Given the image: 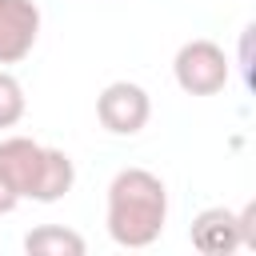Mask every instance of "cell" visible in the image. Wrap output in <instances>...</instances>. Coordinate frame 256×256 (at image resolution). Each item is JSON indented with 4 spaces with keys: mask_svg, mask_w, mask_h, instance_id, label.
<instances>
[{
    "mask_svg": "<svg viewBox=\"0 0 256 256\" xmlns=\"http://www.w3.org/2000/svg\"><path fill=\"white\" fill-rule=\"evenodd\" d=\"M236 220H240V244L256 248V204H244V212H236Z\"/></svg>",
    "mask_w": 256,
    "mask_h": 256,
    "instance_id": "cell-10",
    "label": "cell"
},
{
    "mask_svg": "<svg viewBox=\"0 0 256 256\" xmlns=\"http://www.w3.org/2000/svg\"><path fill=\"white\" fill-rule=\"evenodd\" d=\"M152 116V100L140 84L132 80H112L100 96H96V120L112 132V136H136Z\"/></svg>",
    "mask_w": 256,
    "mask_h": 256,
    "instance_id": "cell-3",
    "label": "cell"
},
{
    "mask_svg": "<svg viewBox=\"0 0 256 256\" xmlns=\"http://www.w3.org/2000/svg\"><path fill=\"white\" fill-rule=\"evenodd\" d=\"M40 36L36 0H0V64H20Z\"/></svg>",
    "mask_w": 256,
    "mask_h": 256,
    "instance_id": "cell-5",
    "label": "cell"
},
{
    "mask_svg": "<svg viewBox=\"0 0 256 256\" xmlns=\"http://www.w3.org/2000/svg\"><path fill=\"white\" fill-rule=\"evenodd\" d=\"M108 236L120 248H148L168 224V188L148 168H120L108 184Z\"/></svg>",
    "mask_w": 256,
    "mask_h": 256,
    "instance_id": "cell-1",
    "label": "cell"
},
{
    "mask_svg": "<svg viewBox=\"0 0 256 256\" xmlns=\"http://www.w3.org/2000/svg\"><path fill=\"white\" fill-rule=\"evenodd\" d=\"M76 184V164L68 152L48 148L44 152V172H40V188H36V204H56L60 196H68Z\"/></svg>",
    "mask_w": 256,
    "mask_h": 256,
    "instance_id": "cell-7",
    "label": "cell"
},
{
    "mask_svg": "<svg viewBox=\"0 0 256 256\" xmlns=\"http://www.w3.org/2000/svg\"><path fill=\"white\" fill-rule=\"evenodd\" d=\"M16 204H20V196H16V192H12V184L0 176V216H8Z\"/></svg>",
    "mask_w": 256,
    "mask_h": 256,
    "instance_id": "cell-11",
    "label": "cell"
},
{
    "mask_svg": "<svg viewBox=\"0 0 256 256\" xmlns=\"http://www.w3.org/2000/svg\"><path fill=\"white\" fill-rule=\"evenodd\" d=\"M188 240L204 256H228V252L244 248L240 244V220H236L232 208H204V212H196L192 228H188Z\"/></svg>",
    "mask_w": 256,
    "mask_h": 256,
    "instance_id": "cell-6",
    "label": "cell"
},
{
    "mask_svg": "<svg viewBox=\"0 0 256 256\" xmlns=\"http://www.w3.org/2000/svg\"><path fill=\"white\" fill-rule=\"evenodd\" d=\"M84 248H88L84 236L60 224H40L24 236V252L32 256H84Z\"/></svg>",
    "mask_w": 256,
    "mask_h": 256,
    "instance_id": "cell-8",
    "label": "cell"
},
{
    "mask_svg": "<svg viewBox=\"0 0 256 256\" xmlns=\"http://www.w3.org/2000/svg\"><path fill=\"white\" fill-rule=\"evenodd\" d=\"M172 76L188 96H216L232 76V60L212 40H188L172 60Z\"/></svg>",
    "mask_w": 256,
    "mask_h": 256,
    "instance_id": "cell-2",
    "label": "cell"
},
{
    "mask_svg": "<svg viewBox=\"0 0 256 256\" xmlns=\"http://www.w3.org/2000/svg\"><path fill=\"white\" fill-rule=\"evenodd\" d=\"M24 88H20V80L8 72V68H0V128H12V124H20L24 120Z\"/></svg>",
    "mask_w": 256,
    "mask_h": 256,
    "instance_id": "cell-9",
    "label": "cell"
},
{
    "mask_svg": "<svg viewBox=\"0 0 256 256\" xmlns=\"http://www.w3.org/2000/svg\"><path fill=\"white\" fill-rule=\"evenodd\" d=\"M44 144L28 140V136H4L0 140V176L12 184V192L20 200H36L40 188V172H44Z\"/></svg>",
    "mask_w": 256,
    "mask_h": 256,
    "instance_id": "cell-4",
    "label": "cell"
}]
</instances>
